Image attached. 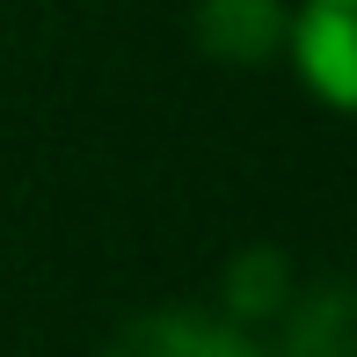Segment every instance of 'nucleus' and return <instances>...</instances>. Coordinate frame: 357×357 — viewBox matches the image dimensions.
<instances>
[{
  "label": "nucleus",
  "instance_id": "nucleus-2",
  "mask_svg": "<svg viewBox=\"0 0 357 357\" xmlns=\"http://www.w3.org/2000/svg\"><path fill=\"white\" fill-rule=\"evenodd\" d=\"M190 37L212 66H270L291 44V8L284 0H197L190 8Z\"/></svg>",
  "mask_w": 357,
  "mask_h": 357
},
{
  "label": "nucleus",
  "instance_id": "nucleus-1",
  "mask_svg": "<svg viewBox=\"0 0 357 357\" xmlns=\"http://www.w3.org/2000/svg\"><path fill=\"white\" fill-rule=\"evenodd\" d=\"M284 52L328 109L357 117V0H306V8H291Z\"/></svg>",
  "mask_w": 357,
  "mask_h": 357
},
{
  "label": "nucleus",
  "instance_id": "nucleus-3",
  "mask_svg": "<svg viewBox=\"0 0 357 357\" xmlns=\"http://www.w3.org/2000/svg\"><path fill=\"white\" fill-rule=\"evenodd\" d=\"M102 357H270L248 343L226 314H190V306H153V314L124 321Z\"/></svg>",
  "mask_w": 357,
  "mask_h": 357
},
{
  "label": "nucleus",
  "instance_id": "nucleus-4",
  "mask_svg": "<svg viewBox=\"0 0 357 357\" xmlns=\"http://www.w3.org/2000/svg\"><path fill=\"white\" fill-rule=\"evenodd\" d=\"M291 291H299V278H291L284 248L255 241V248H241L234 263H226V278H219V314L234 321V328H255V321H278V314H284Z\"/></svg>",
  "mask_w": 357,
  "mask_h": 357
}]
</instances>
